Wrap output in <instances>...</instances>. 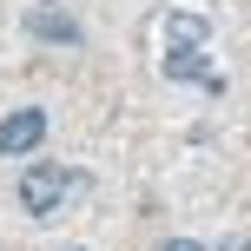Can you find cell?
Here are the masks:
<instances>
[{
	"label": "cell",
	"mask_w": 251,
	"mask_h": 251,
	"mask_svg": "<svg viewBox=\"0 0 251 251\" xmlns=\"http://www.w3.org/2000/svg\"><path fill=\"white\" fill-rule=\"evenodd\" d=\"M66 192H79V172H66V165H26L20 172V212L26 218H53L66 205Z\"/></svg>",
	"instance_id": "cell-1"
},
{
	"label": "cell",
	"mask_w": 251,
	"mask_h": 251,
	"mask_svg": "<svg viewBox=\"0 0 251 251\" xmlns=\"http://www.w3.org/2000/svg\"><path fill=\"white\" fill-rule=\"evenodd\" d=\"M40 139H47V113H40V106H13V113L0 119V159H26Z\"/></svg>",
	"instance_id": "cell-2"
},
{
	"label": "cell",
	"mask_w": 251,
	"mask_h": 251,
	"mask_svg": "<svg viewBox=\"0 0 251 251\" xmlns=\"http://www.w3.org/2000/svg\"><path fill=\"white\" fill-rule=\"evenodd\" d=\"M159 40H165V53H205V47H212V20L172 7V13L159 20Z\"/></svg>",
	"instance_id": "cell-3"
},
{
	"label": "cell",
	"mask_w": 251,
	"mask_h": 251,
	"mask_svg": "<svg viewBox=\"0 0 251 251\" xmlns=\"http://www.w3.org/2000/svg\"><path fill=\"white\" fill-rule=\"evenodd\" d=\"M26 33H33V40H53V47H79V20L60 13V7H47V0L26 13Z\"/></svg>",
	"instance_id": "cell-4"
},
{
	"label": "cell",
	"mask_w": 251,
	"mask_h": 251,
	"mask_svg": "<svg viewBox=\"0 0 251 251\" xmlns=\"http://www.w3.org/2000/svg\"><path fill=\"white\" fill-rule=\"evenodd\" d=\"M165 251H205L199 238H172V245H165Z\"/></svg>",
	"instance_id": "cell-5"
},
{
	"label": "cell",
	"mask_w": 251,
	"mask_h": 251,
	"mask_svg": "<svg viewBox=\"0 0 251 251\" xmlns=\"http://www.w3.org/2000/svg\"><path fill=\"white\" fill-rule=\"evenodd\" d=\"M218 251H251V238H225V245H218Z\"/></svg>",
	"instance_id": "cell-6"
},
{
	"label": "cell",
	"mask_w": 251,
	"mask_h": 251,
	"mask_svg": "<svg viewBox=\"0 0 251 251\" xmlns=\"http://www.w3.org/2000/svg\"><path fill=\"white\" fill-rule=\"evenodd\" d=\"M73 251H79V245H73Z\"/></svg>",
	"instance_id": "cell-7"
}]
</instances>
